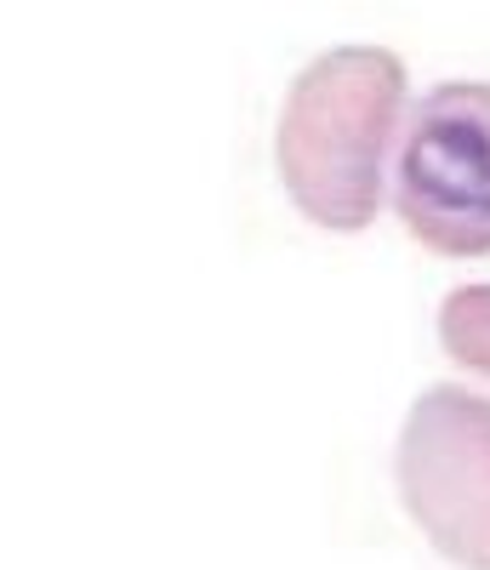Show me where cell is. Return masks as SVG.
<instances>
[{"instance_id": "cell-1", "label": "cell", "mask_w": 490, "mask_h": 570, "mask_svg": "<svg viewBox=\"0 0 490 570\" xmlns=\"http://www.w3.org/2000/svg\"><path fill=\"white\" fill-rule=\"evenodd\" d=\"M405 109V63L388 46H331L285 91L274 160L291 206L325 234L382 212V166Z\"/></svg>"}, {"instance_id": "cell-2", "label": "cell", "mask_w": 490, "mask_h": 570, "mask_svg": "<svg viewBox=\"0 0 490 570\" xmlns=\"http://www.w3.org/2000/svg\"><path fill=\"white\" fill-rule=\"evenodd\" d=\"M394 212L439 257H490V80H445L411 109Z\"/></svg>"}, {"instance_id": "cell-3", "label": "cell", "mask_w": 490, "mask_h": 570, "mask_svg": "<svg viewBox=\"0 0 490 570\" xmlns=\"http://www.w3.org/2000/svg\"><path fill=\"white\" fill-rule=\"evenodd\" d=\"M400 502L416 531L462 570H490V400L457 383L416 394L400 451Z\"/></svg>"}, {"instance_id": "cell-4", "label": "cell", "mask_w": 490, "mask_h": 570, "mask_svg": "<svg viewBox=\"0 0 490 570\" xmlns=\"http://www.w3.org/2000/svg\"><path fill=\"white\" fill-rule=\"evenodd\" d=\"M439 348L457 365L490 376V279L457 285V292L439 303Z\"/></svg>"}]
</instances>
